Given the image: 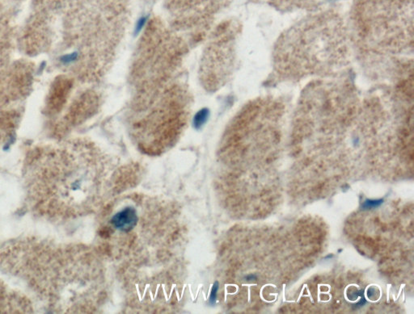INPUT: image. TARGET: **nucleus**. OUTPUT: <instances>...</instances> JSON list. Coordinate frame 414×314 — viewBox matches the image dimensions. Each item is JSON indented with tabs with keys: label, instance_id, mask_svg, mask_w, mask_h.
I'll use <instances>...</instances> for the list:
<instances>
[{
	"label": "nucleus",
	"instance_id": "1",
	"mask_svg": "<svg viewBox=\"0 0 414 314\" xmlns=\"http://www.w3.org/2000/svg\"><path fill=\"white\" fill-rule=\"evenodd\" d=\"M292 34L288 37L294 41H290L289 39H287V41L296 44H292V48H297L298 53L279 55V62L284 65L298 56V60L289 68H292L295 72L309 74L317 71L320 68L332 65L334 61L343 57L346 46L341 30L329 29L328 27L324 29L314 27V29L297 30ZM297 50H292V51Z\"/></svg>",
	"mask_w": 414,
	"mask_h": 314
},
{
	"label": "nucleus",
	"instance_id": "2",
	"mask_svg": "<svg viewBox=\"0 0 414 314\" xmlns=\"http://www.w3.org/2000/svg\"><path fill=\"white\" fill-rule=\"evenodd\" d=\"M111 222L113 226L118 230L129 232L134 228L138 222L136 211L132 207L125 208L114 215Z\"/></svg>",
	"mask_w": 414,
	"mask_h": 314
},
{
	"label": "nucleus",
	"instance_id": "3",
	"mask_svg": "<svg viewBox=\"0 0 414 314\" xmlns=\"http://www.w3.org/2000/svg\"><path fill=\"white\" fill-rule=\"evenodd\" d=\"M209 116H210V112L209 109L203 108L200 110H198L193 117V126L194 129L199 130L203 128V126L208 122Z\"/></svg>",
	"mask_w": 414,
	"mask_h": 314
},
{
	"label": "nucleus",
	"instance_id": "4",
	"mask_svg": "<svg viewBox=\"0 0 414 314\" xmlns=\"http://www.w3.org/2000/svg\"><path fill=\"white\" fill-rule=\"evenodd\" d=\"M148 16H142L141 18L139 19V21H137L135 28H134V34L138 35L142 32V30L144 29L147 22H148Z\"/></svg>",
	"mask_w": 414,
	"mask_h": 314
},
{
	"label": "nucleus",
	"instance_id": "5",
	"mask_svg": "<svg viewBox=\"0 0 414 314\" xmlns=\"http://www.w3.org/2000/svg\"><path fill=\"white\" fill-rule=\"evenodd\" d=\"M383 200L382 199L380 200H366V201L363 203L362 204V208H377L379 206L381 205L382 204Z\"/></svg>",
	"mask_w": 414,
	"mask_h": 314
},
{
	"label": "nucleus",
	"instance_id": "6",
	"mask_svg": "<svg viewBox=\"0 0 414 314\" xmlns=\"http://www.w3.org/2000/svg\"><path fill=\"white\" fill-rule=\"evenodd\" d=\"M77 58V53H71V54H68V55L61 56L60 60H61V61H62L63 63L69 64L71 63V62H73V61H75Z\"/></svg>",
	"mask_w": 414,
	"mask_h": 314
},
{
	"label": "nucleus",
	"instance_id": "7",
	"mask_svg": "<svg viewBox=\"0 0 414 314\" xmlns=\"http://www.w3.org/2000/svg\"><path fill=\"white\" fill-rule=\"evenodd\" d=\"M219 290V282L214 283V286L212 287L210 296H209V303L214 305L217 301V294Z\"/></svg>",
	"mask_w": 414,
	"mask_h": 314
}]
</instances>
